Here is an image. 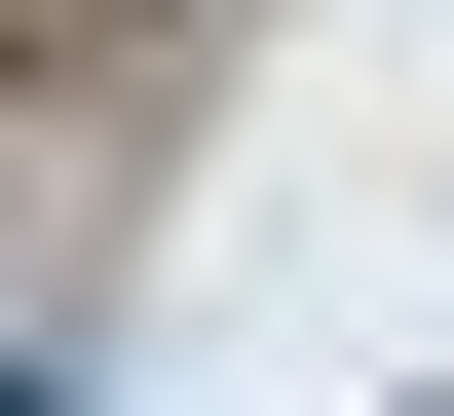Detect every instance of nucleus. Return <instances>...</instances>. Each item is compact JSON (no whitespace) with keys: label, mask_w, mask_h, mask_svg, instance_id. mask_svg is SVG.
<instances>
[{"label":"nucleus","mask_w":454,"mask_h":416,"mask_svg":"<svg viewBox=\"0 0 454 416\" xmlns=\"http://www.w3.org/2000/svg\"><path fill=\"white\" fill-rule=\"evenodd\" d=\"M0 416H76V341H0Z\"/></svg>","instance_id":"obj_1"}]
</instances>
